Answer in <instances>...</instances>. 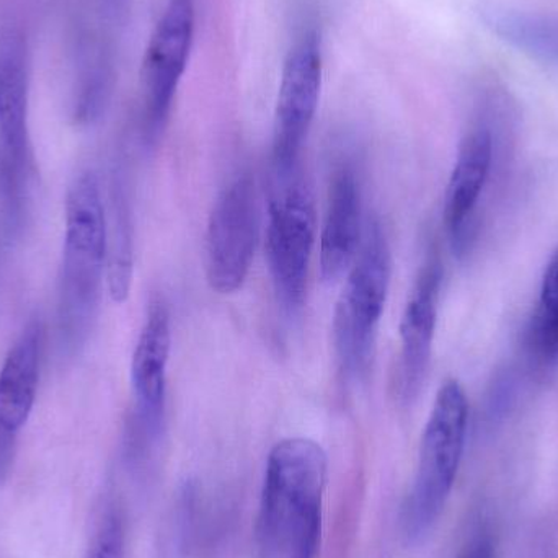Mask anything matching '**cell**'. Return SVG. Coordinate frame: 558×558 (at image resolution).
Instances as JSON below:
<instances>
[{"mask_svg":"<svg viewBox=\"0 0 558 558\" xmlns=\"http://www.w3.org/2000/svg\"><path fill=\"white\" fill-rule=\"evenodd\" d=\"M195 38L193 0H169L143 61L144 128L156 140L166 126Z\"/></svg>","mask_w":558,"mask_h":558,"instance_id":"cell-8","label":"cell"},{"mask_svg":"<svg viewBox=\"0 0 558 558\" xmlns=\"http://www.w3.org/2000/svg\"><path fill=\"white\" fill-rule=\"evenodd\" d=\"M527 348L537 360L558 357V251L544 271L539 301L527 327Z\"/></svg>","mask_w":558,"mask_h":558,"instance_id":"cell-16","label":"cell"},{"mask_svg":"<svg viewBox=\"0 0 558 558\" xmlns=\"http://www.w3.org/2000/svg\"><path fill=\"white\" fill-rule=\"evenodd\" d=\"M442 268L438 255H429L410 292L400 320L399 393L412 402L425 383L435 340Z\"/></svg>","mask_w":558,"mask_h":558,"instance_id":"cell-11","label":"cell"},{"mask_svg":"<svg viewBox=\"0 0 558 558\" xmlns=\"http://www.w3.org/2000/svg\"><path fill=\"white\" fill-rule=\"evenodd\" d=\"M327 454L305 438L278 442L268 456L257 520L260 558H317Z\"/></svg>","mask_w":558,"mask_h":558,"instance_id":"cell-1","label":"cell"},{"mask_svg":"<svg viewBox=\"0 0 558 558\" xmlns=\"http://www.w3.org/2000/svg\"><path fill=\"white\" fill-rule=\"evenodd\" d=\"M111 3H113V5H117L118 7V3L121 2V0H110Z\"/></svg>","mask_w":558,"mask_h":558,"instance_id":"cell-20","label":"cell"},{"mask_svg":"<svg viewBox=\"0 0 558 558\" xmlns=\"http://www.w3.org/2000/svg\"><path fill=\"white\" fill-rule=\"evenodd\" d=\"M469 402L458 380L439 387L420 448L415 481L402 507L400 526L407 543H423L451 497L464 452Z\"/></svg>","mask_w":558,"mask_h":558,"instance_id":"cell-3","label":"cell"},{"mask_svg":"<svg viewBox=\"0 0 558 558\" xmlns=\"http://www.w3.org/2000/svg\"><path fill=\"white\" fill-rule=\"evenodd\" d=\"M258 226L257 190L244 173L222 190L209 216L205 268L213 291L232 294L242 288L254 262Z\"/></svg>","mask_w":558,"mask_h":558,"instance_id":"cell-7","label":"cell"},{"mask_svg":"<svg viewBox=\"0 0 558 558\" xmlns=\"http://www.w3.org/2000/svg\"><path fill=\"white\" fill-rule=\"evenodd\" d=\"M392 255L383 226L367 222L360 252L348 275L333 315V341L341 369L363 377L369 369L380 317L389 295Z\"/></svg>","mask_w":558,"mask_h":558,"instance_id":"cell-4","label":"cell"},{"mask_svg":"<svg viewBox=\"0 0 558 558\" xmlns=\"http://www.w3.org/2000/svg\"><path fill=\"white\" fill-rule=\"evenodd\" d=\"M456 558H495V541L487 527L471 534Z\"/></svg>","mask_w":558,"mask_h":558,"instance_id":"cell-18","label":"cell"},{"mask_svg":"<svg viewBox=\"0 0 558 558\" xmlns=\"http://www.w3.org/2000/svg\"><path fill=\"white\" fill-rule=\"evenodd\" d=\"M320 88V45L315 33H307L291 49L282 68L275 114V172H289L299 166V154L314 121Z\"/></svg>","mask_w":558,"mask_h":558,"instance_id":"cell-10","label":"cell"},{"mask_svg":"<svg viewBox=\"0 0 558 558\" xmlns=\"http://www.w3.org/2000/svg\"><path fill=\"white\" fill-rule=\"evenodd\" d=\"M361 215L363 193L356 167L351 160H341L331 175L322 228L320 274L324 281H337L353 265L363 242Z\"/></svg>","mask_w":558,"mask_h":558,"instance_id":"cell-12","label":"cell"},{"mask_svg":"<svg viewBox=\"0 0 558 558\" xmlns=\"http://www.w3.org/2000/svg\"><path fill=\"white\" fill-rule=\"evenodd\" d=\"M29 69L25 38L0 33V202L10 226L26 225L33 159L28 133Z\"/></svg>","mask_w":558,"mask_h":558,"instance_id":"cell-5","label":"cell"},{"mask_svg":"<svg viewBox=\"0 0 558 558\" xmlns=\"http://www.w3.org/2000/svg\"><path fill=\"white\" fill-rule=\"evenodd\" d=\"M15 454V433L0 426V485L9 475Z\"/></svg>","mask_w":558,"mask_h":558,"instance_id":"cell-19","label":"cell"},{"mask_svg":"<svg viewBox=\"0 0 558 558\" xmlns=\"http://www.w3.org/2000/svg\"><path fill=\"white\" fill-rule=\"evenodd\" d=\"M268 208L267 257L281 307L298 314L307 292L308 267L315 239L311 190L299 166L277 173Z\"/></svg>","mask_w":558,"mask_h":558,"instance_id":"cell-6","label":"cell"},{"mask_svg":"<svg viewBox=\"0 0 558 558\" xmlns=\"http://www.w3.org/2000/svg\"><path fill=\"white\" fill-rule=\"evenodd\" d=\"M488 28L530 58L558 69V16L514 9H488Z\"/></svg>","mask_w":558,"mask_h":558,"instance_id":"cell-15","label":"cell"},{"mask_svg":"<svg viewBox=\"0 0 558 558\" xmlns=\"http://www.w3.org/2000/svg\"><path fill=\"white\" fill-rule=\"evenodd\" d=\"M492 163L494 133L488 124H475L459 146L445 196V225L454 251L461 252L468 245L469 226L490 177Z\"/></svg>","mask_w":558,"mask_h":558,"instance_id":"cell-13","label":"cell"},{"mask_svg":"<svg viewBox=\"0 0 558 558\" xmlns=\"http://www.w3.org/2000/svg\"><path fill=\"white\" fill-rule=\"evenodd\" d=\"M123 527L117 514H108L87 558H123Z\"/></svg>","mask_w":558,"mask_h":558,"instance_id":"cell-17","label":"cell"},{"mask_svg":"<svg viewBox=\"0 0 558 558\" xmlns=\"http://www.w3.org/2000/svg\"><path fill=\"white\" fill-rule=\"evenodd\" d=\"M43 327L33 320L10 348L0 369V426L16 433L32 415L39 383Z\"/></svg>","mask_w":558,"mask_h":558,"instance_id":"cell-14","label":"cell"},{"mask_svg":"<svg viewBox=\"0 0 558 558\" xmlns=\"http://www.w3.org/2000/svg\"><path fill=\"white\" fill-rule=\"evenodd\" d=\"M170 343L169 308L162 299H153L131 361V383L136 399L130 439L133 458H141L153 448L162 432Z\"/></svg>","mask_w":558,"mask_h":558,"instance_id":"cell-9","label":"cell"},{"mask_svg":"<svg viewBox=\"0 0 558 558\" xmlns=\"http://www.w3.org/2000/svg\"><path fill=\"white\" fill-rule=\"evenodd\" d=\"M108 229L100 182L94 172L75 179L65 199V234L59 277V335L65 353L81 350L100 305Z\"/></svg>","mask_w":558,"mask_h":558,"instance_id":"cell-2","label":"cell"}]
</instances>
